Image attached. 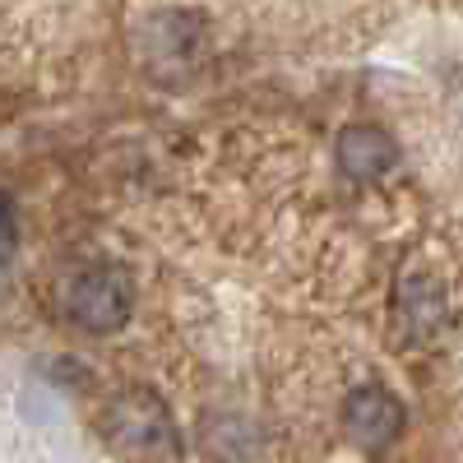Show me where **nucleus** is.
<instances>
[{"mask_svg": "<svg viewBox=\"0 0 463 463\" xmlns=\"http://www.w3.org/2000/svg\"><path fill=\"white\" fill-rule=\"evenodd\" d=\"M65 316L84 334H116L135 311V283L121 264H89L65 279Z\"/></svg>", "mask_w": 463, "mask_h": 463, "instance_id": "obj_2", "label": "nucleus"}, {"mask_svg": "<svg viewBox=\"0 0 463 463\" xmlns=\"http://www.w3.org/2000/svg\"><path fill=\"white\" fill-rule=\"evenodd\" d=\"M102 440L121 463H176L181 431L167 399L148 384H130L102 408Z\"/></svg>", "mask_w": 463, "mask_h": 463, "instance_id": "obj_1", "label": "nucleus"}, {"mask_svg": "<svg viewBox=\"0 0 463 463\" xmlns=\"http://www.w3.org/2000/svg\"><path fill=\"white\" fill-rule=\"evenodd\" d=\"M343 431L347 440H357L362 449H384L403 431V403L399 394L380 390V384H362L343 403Z\"/></svg>", "mask_w": 463, "mask_h": 463, "instance_id": "obj_3", "label": "nucleus"}, {"mask_svg": "<svg viewBox=\"0 0 463 463\" xmlns=\"http://www.w3.org/2000/svg\"><path fill=\"white\" fill-rule=\"evenodd\" d=\"M334 158H338V172L353 176V181H380L390 176L394 163H399V144L384 135L380 126H347L334 144Z\"/></svg>", "mask_w": 463, "mask_h": 463, "instance_id": "obj_4", "label": "nucleus"}, {"mask_svg": "<svg viewBox=\"0 0 463 463\" xmlns=\"http://www.w3.org/2000/svg\"><path fill=\"white\" fill-rule=\"evenodd\" d=\"M19 250V218H14V200L0 190V269H5Z\"/></svg>", "mask_w": 463, "mask_h": 463, "instance_id": "obj_7", "label": "nucleus"}, {"mask_svg": "<svg viewBox=\"0 0 463 463\" xmlns=\"http://www.w3.org/2000/svg\"><path fill=\"white\" fill-rule=\"evenodd\" d=\"M399 316L408 325L412 338H436L440 325H445V292L431 274H408L403 279V292H399Z\"/></svg>", "mask_w": 463, "mask_h": 463, "instance_id": "obj_6", "label": "nucleus"}, {"mask_svg": "<svg viewBox=\"0 0 463 463\" xmlns=\"http://www.w3.org/2000/svg\"><path fill=\"white\" fill-rule=\"evenodd\" d=\"M158 56H153V70L167 74L172 70H185L195 65V52H200V14L195 10H158Z\"/></svg>", "mask_w": 463, "mask_h": 463, "instance_id": "obj_5", "label": "nucleus"}]
</instances>
